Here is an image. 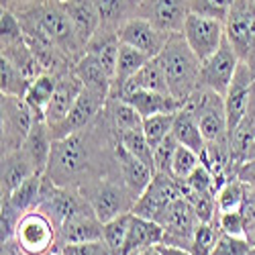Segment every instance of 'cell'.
Instances as JSON below:
<instances>
[{"label": "cell", "instance_id": "cell-32", "mask_svg": "<svg viewBox=\"0 0 255 255\" xmlns=\"http://www.w3.org/2000/svg\"><path fill=\"white\" fill-rule=\"evenodd\" d=\"M43 182H45V174H35L27 182L20 184L4 200H8L12 204V208H16L20 215H25V212L37 208V204L41 200V192H43Z\"/></svg>", "mask_w": 255, "mask_h": 255}, {"label": "cell", "instance_id": "cell-1", "mask_svg": "<svg viewBox=\"0 0 255 255\" xmlns=\"http://www.w3.org/2000/svg\"><path fill=\"white\" fill-rule=\"evenodd\" d=\"M115 145L117 135L104 109L88 129L53 141L45 178L57 186L82 188L92 180L121 172Z\"/></svg>", "mask_w": 255, "mask_h": 255}, {"label": "cell", "instance_id": "cell-35", "mask_svg": "<svg viewBox=\"0 0 255 255\" xmlns=\"http://www.w3.org/2000/svg\"><path fill=\"white\" fill-rule=\"evenodd\" d=\"M100 14V29L119 31V27L131 16L127 0H94Z\"/></svg>", "mask_w": 255, "mask_h": 255}, {"label": "cell", "instance_id": "cell-34", "mask_svg": "<svg viewBox=\"0 0 255 255\" xmlns=\"http://www.w3.org/2000/svg\"><path fill=\"white\" fill-rule=\"evenodd\" d=\"M119 143L125 147L131 155H135L137 159H141L147 167H151L155 172V161H153V147L147 141L143 129H135V131H125V133H115Z\"/></svg>", "mask_w": 255, "mask_h": 255}, {"label": "cell", "instance_id": "cell-53", "mask_svg": "<svg viewBox=\"0 0 255 255\" xmlns=\"http://www.w3.org/2000/svg\"><path fill=\"white\" fill-rule=\"evenodd\" d=\"M143 2V0H127V4H129V10H131V16H133V12H135V8L139 6Z\"/></svg>", "mask_w": 255, "mask_h": 255}, {"label": "cell", "instance_id": "cell-19", "mask_svg": "<svg viewBox=\"0 0 255 255\" xmlns=\"http://www.w3.org/2000/svg\"><path fill=\"white\" fill-rule=\"evenodd\" d=\"M229 141H231L233 169H235V176H237V169L247 159L251 147L255 143V82H253V90H251L247 111H245L243 119L239 121V125L229 133Z\"/></svg>", "mask_w": 255, "mask_h": 255}, {"label": "cell", "instance_id": "cell-29", "mask_svg": "<svg viewBox=\"0 0 255 255\" xmlns=\"http://www.w3.org/2000/svg\"><path fill=\"white\" fill-rule=\"evenodd\" d=\"M172 135L176 137V141H178L180 145L194 149L200 157L204 155V151H206V141H204V137H202L198 119H196L192 113H190L188 109H180V111L176 113Z\"/></svg>", "mask_w": 255, "mask_h": 255}, {"label": "cell", "instance_id": "cell-39", "mask_svg": "<svg viewBox=\"0 0 255 255\" xmlns=\"http://www.w3.org/2000/svg\"><path fill=\"white\" fill-rule=\"evenodd\" d=\"M219 235H221V229H219L217 221L200 223L196 227V231H194L192 247H190V251H192L194 255H210V251H212V247H215Z\"/></svg>", "mask_w": 255, "mask_h": 255}, {"label": "cell", "instance_id": "cell-31", "mask_svg": "<svg viewBox=\"0 0 255 255\" xmlns=\"http://www.w3.org/2000/svg\"><path fill=\"white\" fill-rule=\"evenodd\" d=\"M106 115L111 119L115 133L143 129V117L137 113L133 104H129L123 98H109V102H106Z\"/></svg>", "mask_w": 255, "mask_h": 255}, {"label": "cell", "instance_id": "cell-58", "mask_svg": "<svg viewBox=\"0 0 255 255\" xmlns=\"http://www.w3.org/2000/svg\"><path fill=\"white\" fill-rule=\"evenodd\" d=\"M2 255H8V253H6V251H2Z\"/></svg>", "mask_w": 255, "mask_h": 255}, {"label": "cell", "instance_id": "cell-9", "mask_svg": "<svg viewBox=\"0 0 255 255\" xmlns=\"http://www.w3.org/2000/svg\"><path fill=\"white\" fill-rule=\"evenodd\" d=\"M106 102H109L106 96L84 88L82 94L78 96L76 104L72 106V111L66 115V119H61L57 125H51V127L47 125L51 139L57 141V139L70 137L74 133H80L84 129H88V127L100 117V113L106 109Z\"/></svg>", "mask_w": 255, "mask_h": 255}, {"label": "cell", "instance_id": "cell-57", "mask_svg": "<svg viewBox=\"0 0 255 255\" xmlns=\"http://www.w3.org/2000/svg\"><path fill=\"white\" fill-rule=\"evenodd\" d=\"M57 2H66V0H57Z\"/></svg>", "mask_w": 255, "mask_h": 255}, {"label": "cell", "instance_id": "cell-11", "mask_svg": "<svg viewBox=\"0 0 255 255\" xmlns=\"http://www.w3.org/2000/svg\"><path fill=\"white\" fill-rule=\"evenodd\" d=\"M202 221L198 219L194 206L190 204L184 196H180L172 206L167 208L165 217L159 223L163 227V243L190 251V247H192L194 231H196V227Z\"/></svg>", "mask_w": 255, "mask_h": 255}, {"label": "cell", "instance_id": "cell-50", "mask_svg": "<svg viewBox=\"0 0 255 255\" xmlns=\"http://www.w3.org/2000/svg\"><path fill=\"white\" fill-rule=\"evenodd\" d=\"M41 0H2V8L12 10V12H23L35 4H39Z\"/></svg>", "mask_w": 255, "mask_h": 255}, {"label": "cell", "instance_id": "cell-28", "mask_svg": "<svg viewBox=\"0 0 255 255\" xmlns=\"http://www.w3.org/2000/svg\"><path fill=\"white\" fill-rule=\"evenodd\" d=\"M137 90H149V92H163V94H169V88H167V80H165V74H163V68L157 57H151L145 66L127 82V86L123 90V98L131 92H137Z\"/></svg>", "mask_w": 255, "mask_h": 255}, {"label": "cell", "instance_id": "cell-4", "mask_svg": "<svg viewBox=\"0 0 255 255\" xmlns=\"http://www.w3.org/2000/svg\"><path fill=\"white\" fill-rule=\"evenodd\" d=\"M82 196L88 200L96 217L102 223H109L125 212H131L135 204V196L129 192V188L123 182L121 172L102 176L78 188Z\"/></svg>", "mask_w": 255, "mask_h": 255}, {"label": "cell", "instance_id": "cell-8", "mask_svg": "<svg viewBox=\"0 0 255 255\" xmlns=\"http://www.w3.org/2000/svg\"><path fill=\"white\" fill-rule=\"evenodd\" d=\"M180 196H182V186L176 178L165 176V174H155L151 184L145 188V192L135 200L131 212L137 217L161 223L167 208Z\"/></svg>", "mask_w": 255, "mask_h": 255}, {"label": "cell", "instance_id": "cell-41", "mask_svg": "<svg viewBox=\"0 0 255 255\" xmlns=\"http://www.w3.org/2000/svg\"><path fill=\"white\" fill-rule=\"evenodd\" d=\"M180 186H182V196H186V194H200V192H208V190H215V192H217L215 178H212L210 169L204 163H200L184 182H180Z\"/></svg>", "mask_w": 255, "mask_h": 255}, {"label": "cell", "instance_id": "cell-12", "mask_svg": "<svg viewBox=\"0 0 255 255\" xmlns=\"http://www.w3.org/2000/svg\"><path fill=\"white\" fill-rule=\"evenodd\" d=\"M241 63V57L237 51L231 47V43L225 39L223 45L217 49V53H212L208 59L200 63V82L198 86H206L210 90L219 92L221 96L227 94L235 72Z\"/></svg>", "mask_w": 255, "mask_h": 255}, {"label": "cell", "instance_id": "cell-21", "mask_svg": "<svg viewBox=\"0 0 255 255\" xmlns=\"http://www.w3.org/2000/svg\"><path fill=\"white\" fill-rule=\"evenodd\" d=\"M63 6H66V10L70 14L78 41L82 43L84 51H86L88 41L100 29V14H98L94 0H66Z\"/></svg>", "mask_w": 255, "mask_h": 255}, {"label": "cell", "instance_id": "cell-26", "mask_svg": "<svg viewBox=\"0 0 255 255\" xmlns=\"http://www.w3.org/2000/svg\"><path fill=\"white\" fill-rule=\"evenodd\" d=\"M74 74L82 80L84 88H88L92 92H98L102 96L109 98L111 96V88H113V76L104 70L102 63L90 55V53H84L76 63H74Z\"/></svg>", "mask_w": 255, "mask_h": 255}, {"label": "cell", "instance_id": "cell-54", "mask_svg": "<svg viewBox=\"0 0 255 255\" xmlns=\"http://www.w3.org/2000/svg\"><path fill=\"white\" fill-rule=\"evenodd\" d=\"M251 157H255V143H253V147H251V151H249V155H247V159H251Z\"/></svg>", "mask_w": 255, "mask_h": 255}, {"label": "cell", "instance_id": "cell-56", "mask_svg": "<svg viewBox=\"0 0 255 255\" xmlns=\"http://www.w3.org/2000/svg\"><path fill=\"white\" fill-rule=\"evenodd\" d=\"M251 255H255V247H253V251H251Z\"/></svg>", "mask_w": 255, "mask_h": 255}, {"label": "cell", "instance_id": "cell-45", "mask_svg": "<svg viewBox=\"0 0 255 255\" xmlns=\"http://www.w3.org/2000/svg\"><path fill=\"white\" fill-rule=\"evenodd\" d=\"M23 217L16 208H12V204L8 200L2 198V204H0V241L6 243L14 237V231H16V225H18V219Z\"/></svg>", "mask_w": 255, "mask_h": 255}, {"label": "cell", "instance_id": "cell-38", "mask_svg": "<svg viewBox=\"0 0 255 255\" xmlns=\"http://www.w3.org/2000/svg\"><path fill=\"white\" fill-rule=\"evenodd\" d=\"M174 117L176 113H167V115H155V117H147L143 119V133L149 141V145L155 147L165 139L172 135V129H174Z\"/></svg>", "mask_w": 255, "mask_h": 255}, {"label": "cell", "instance_id": "cell-5", "mask_svg": "<svg viewBox=\"0 0 255 255\" xmlns=\"http://www.w3.org/2000/svg\"><path fill=\"white\" fill-rule=\"evenodd\" d=\"M10 241L23 255H51L57 249V227L45 212L33 208L18 219Z\"/></svg>", "mask_w": 255, "mask_h": 255}, {"label": "cell", "instance_id": "cell-14", "mask_svg": "<svg viewBox=\"0 0 255 255\" xmlns=\"http://www.w3.org/2000/svg\"><path fill=\"white\" fill-rule=\"evenodd\" d=\"M169 35L172 33H165V31L157 29L147 18H141V16H129L119 27L121 43L131 45V47L139 49L141 53L149 55V57H157L161 53Z\"/></svg>", "mask_w": 255, "mask_h": 255}, {"label": "cell", "instance_id": "cell-2", "mask_svg": "<svg viewBox=\"0 0 255 255\" xmlns=\"http://www.w3.org/2000/svg\"><path fill=\"white\" fill-rule=\"evenodd\" d=\"M157 59L163 68L169 94L184 104L190 98V94L198 88L202 61L190 49L184 33L169 35L167 43L161 49V53L157 55Z\"/></svg>", "mask_w": 255, "mask_h": 255}, {"label": "cell", "instance_id": "cell-13", "mask_svg": "<svg viewBox=\"0 0 255 255\" xmlns=\"http://www.w3.org/2000/svg\"><path fill=\"white\" fill-rule=\"evenodd\" d=\"M188 14L190 0H143L133 12L165 33H182Z\"/></svg>", "mask_w": 255, "mask_h": 255}, {"label": "cell", "instance_id": "cell-48", "mask_svg": "<svg viewBox=\"0 0 255 255\" xmlns=\"http://www.w3.org/2000/svg\"><path fill=\"white\" fill-rule=\"evenodd\" d=\"M243 217H245V237L255 245V192L245 186V202H243Z\"/></svg>", "mask_w": 255, "mask_h": 255}, {"label": "cell", "instance_id": "cell-47", "mask_svg": "<svg viewBox=\"0 0 255 255\" xmlns=\"http://www.w3.org/2000/svg\"><path fill=\"white\" fill-rule=\"evenodd\" d=\"M61 255H113L106 243L100 241H88V243H74V245H63L57 249Z\"/></svg>", "mask_w": 255, "mask_h": 255}, {"label": "cell", "instance_id": "cell-43", "mask_svg": "<svg viewBox=\"0 0 255 255\" xmlns=\"http://www.w3.org/2000/svg\"><path fill=\"white\" fill-rule=\"evenodd\" d=\"M180 143L176 141L174 135L165 137L155 149H153V161H155V174H165L172 176V165H174V155L178 151Z\"/></svg>", "mask_w": 255, "mask_h": 255}, {"label": "cell", "instance_id": "cell-33", "mask_svg": "<svg viewBox=\"0 0 255 255\" xmlns=\"http://www.w3.org/2000/svg\"><path fill=\"white\" fill-rule=\"evenodd\" d=\"M33 78L27 76L20 68H16L12 61L0 59V92L2 96H18L25 98Z\"/></svg>", "mask_w": 255, "mask_h": 255}, {"label": "cell", "instance_id": "cell-17", "mask_svg": "<svg viewBox=\"0 0 255 255\" xmlns=\"http://www.w3.org/2000/svg\"><path fill=\"white\" fill-rule=\"evenodd\" d=\"M253 82H255L253 70L249 68L247 61H241L237 72H235V78H233L231 86L225 94V113H227L229 133L239 125V121L243 119V115L247 111L251 90H253Z\"/></svg>", "mask_w": 255, "mask_h": 255}, {"label": "cell", "instance_id": "cell-42", "mask_svg": "<svg viewBox=\"0 0 255 255\" xmlns=\"http://www.w3.org/2000/svg\"><path fill=\"white\" fill-rule=\"evenodd\" d=\"M233 4H235V0H190V12L210 16L225 23Z\"/></svg>", "mask_w": 255, "mask_h": 255}, {"label": "cell", "instance_id": "cell-37", "mask_svg": "<svg viewBox=\"0 0 255 255\" xmlns=\"http://www.w3.org/2000/svg\"><path fill=\"white\" fill-rule=\"evenodd\" d=\"M245 202V184L239 178H231L217 194L219 212H239Z\"/></svg>", "mask_w": 255, "mask_h": 255}, {"label": "cell", "instance_id": "cell-44", "mask_svg": "<svg viewBox=\"0 0 255 255\" xmlns=\"http://www.w3.org/2000/svg\"><path fill=\"white\" fill-rule=\"evenodd\" d=\"M253 247L255 245L245 237H233L227 233H221L210 255H251Z\"/></svg>", "mask_w": 255, "mask_h": 255}, {"label": "cell", "instance_id": "cell-7", "mask_svg": "<svg viewBox=\"0 0 255 255\" xmlns=\"http://www.w3.org/2000/svg\"><path fill=\"white\" fill-rule=\"evenodd\" d=\"M0 111H2V119H0V125H2V153L16 151L23 147L31 133L35 125V115L25 102V98L18 96H2Z\"/></svg>", "mask_w": 255, "mask_h": 255}, {"label": "cell", "instance_id": "cell-52", "mask_svg": "<svg viewBox=\"0 0 255 255\" xmlns=\"http://www.w3.org/2000/svg\"><path fill=\"white\" fill-rule=\"evenodd\" d=\"M135 255H161V251H159L157 245H155V247H149V249H143V251H139V253H135Z\"/></svg>", "mask_w": 255, "mask_h": 255}, {"label": "cell", "instance_id": "cell-27", "mask_svg": "<svg viewBox=\"0 0 255 255\" xmlns=\"http://www.w3.org/2000/svg\"><path fill=\"white\" fill-rule=\"evenodd\" d=\"M51 147H53V139L49 135V127L45 121H37L27 137V141L23 143V151L29 155L31 163L35 165V169L39 174H45L47 163H49V155H51Z\"/></svg>", "mask_w": 255, "mask_h": 255}, {"label": "cell", "instance_id": "cell-16", "mask_svg": "<svg viewBox=\"0 0 255 255\" xmlns=\"http://www.w3.org/2000/svg\"><path fill=\"white\" fill-rule=\"evenodd\" d=\"M102 227H104V223L96 217L92 206L90 204L84 206L82 210L72 215L57 229V249L63 245H74V243L100 241L102 239Z\"/></svg>", "mask_w": 255, "mask_h": 255}, {"label": "cell", "instance_id": "cell-15", "mask_svg": "<svg viewBox=\"0 0 255 255\" xmlns=\"http://www.w3.org/2000/svg\"><path fill=\"white\" fill-rule=\"evenodd\" d=\"M253 20H255L253 0H235V4H233L225 20V39L237 51L241 61H245L249 55V39H251Z\"/></svg>", "mask_w": 255, "mask_h": 255}, {"label": "cell", "instance_id": "cell-36", "mask_svg": "<svg viewBox=\"0 0 255 255\" xmlns=\"http://www.w3.org/2000/svg\"><path fill=\"white\" fill-rule=\"evenodd\" d=\"M131 215L133 212H125V215H121V217H117L109 223H104V227H102V241L106 243V247L111 249L113 255H123L127 233H129Z\"/></svg>", "mask_w": 255, "mask_h": 255}, {"label": "cell", "instance_id": "cell-25", "mask_svg": "<svg viewBox=\"0 0 255 255\" xmlns=\"http://www.w3.org/2000/svg\"><path fill=\"white\" fill-rule=\"evenodd\" d=\"M151 57L141 53L139 49L121 43L119 49V57H117V70H115V78H113V88H111V96L109 98H123V90L129 82L147 61Z\"/></svg>", "mask_w": 255, "mask_h": 255}, {"label": "cell", "instance_id": "cell-55", "mask_svg": "<svg viewBox=\"0 0 255 255\" xmlns=\"http://www.w3.org/2000/svg\"><path fill=\"white\" fill-rule=\"evenodd\" d=\"M51 255H61V253H57V251H53V253H51Z\"/></svg>", "mask_w": 255, "mask_h": 255}, {"label": "cell", "instance_id": "cell-20", "mask_svg": "<svg viewBox=\"0 0 255 255\" xmlns=\"http://www.w3.org/2000/svg\"><path fill=\"white\" fill-rule=\"evenodd\" d=\"M115 153H117V161H119V167H121V176H123V182L129 188V192L135 196V200L145 192V188L151 184L155 172L151 167H147L141 159H137L135 155H131L125 147L119 143L117 139V145H115Z\"/></svg>", "mask_w": 255, "mask_h": 255}, {"label": "cell", "instance_id": "cell-46", "mask_svg": "<svg viewBox=\"0 0 255 255\" xmlns=\"http://www.w3.org/2000/svg\"><path fill=\"white\" fill-rule=\"evenodd\" d=\"M217 225L221 233H227V235H233V237H245V217L241 210L239 212H219Z\"/></svg>", "mask_w": 255, "mask_h": 255}, {"label": "cell", "instance_id": "cell-10", "mask_svg": "<svg viewBox=\"0 0 255 255\" xmlns=\"http://www.w3.org/2000/svg\"><path fill=\"white\" fill-rule=\"evenodd\" d=\"M190 49L196 53L200 61L208 59L212 53L223 45L225 41V23L210 16H200L196 12H190L186 16V23L182 29Z\"/></svg>", "mask_w": 255, "mask_h": 255}, {"label": "cell", "instance_id": "cell-3", "mask_svg": "<svg viewBox=\"0 0 255 255\" xmlns=\"http://www.w3.org/2000/svg\"><path fill=\"white\" fill-rule=\"evenodd\" d=\"M14 14H25L31 20H35L37 27L72 59V63H76L84 55V47L76 37L74 25L63 2H57V0H41L39 4L23 12H14Z\"/></svg>", "mask_w": 255, "mask_h": 255}, {"label": "cell", "instance_id": "cell-40", "mask_svg": "<svg viewBox=\"0 0 255 255\" xmlns=\"http://www.w3.org/2000/svg\"><path fill=\"white\" fill-rule=\"evenodd\" d=\"M202 163V157L194 151L190 149V147H184L180 145L178 151L174 155V165H172V178H176L178 182H184L190 174L194 172V169Z\"/></svg>", "mask_w": 255, "mask_h": 255}, {"label": "cell", "instance_id": "cell-30", "mask_svg": "<svg viewBox=\"0 0 255 255\" xmlns=\"http://www.w3.org/2000/svg\"><path fill=\"white\" fill-rule=\"evenodd\" d=\"M55 86H57V76L55 74L43 72L37 78H33L31 86L25 94V102L29 104V109L33 111L37 121H45V113H47L49 102L53 98Z\"/></svg>", "mask_w": 255, "mask_h": 255}, {"label": "cell", "instance_id": "cell-24", "mask_svg": "<svg viewBox=\"0 0 255 255\" xmlns=\"http://www.w3.org/2000/svg\"><path fill=\"white\" fill-rule=\"evenodd\" d=\"M123 100L133 104L137 113L147 119V117H155V115H167V113H178L184 109V104L174 98L172 94H163V92H149V90H137L127 94Z\"/></svg>", "mask_w": 255, "mask_h": 255}, {"label": "cell", "instance_id": "cell-6", "mask_svg": "<svg viewBox=\"0 0 255 255\" xmlns=\"http://www.w3.org/2000/svg\"><path fill=\"white\" fill-rule=\"evenodd\" d=\"M184 109H188L200 125V131L206 143L229 137V125L225 113V96L210 90L206 86H198L190 98L184 102Z\"/></svg>", "mask_w": 255, "mask_h": 255}, {"label": "cell", "instance_id": "cell-49", "mask_svg": "<svg viewBox=\"0 0 255 255\" xmlns=\"http://www.w3.org/2000/svg\"><path fill=\"white\" fill-rule=\"evenodd\" d=\"M237 178H239L249 190H253V192H255V157L245 159V161L241 163V167L237 169Z\"/></svg>", "mask_w": 255, "mask_h": 255}, {"label": "cell", "instance_id": "cell-18", "mask_svg": "<svg viewBox=\"0 0 255 255\" xmlns=\"http://www.w3.org/2000/svg\"><path fill=\"white\" fill-rule=\"evenodd\" d=\"M82 90H84V84L74 74V70L59 74L53 98H51L49 109L45 113V123L51 127V125H57L61 119H66V115L72 111V106L76 104V100L82 94Z\"/></svg>", "mask_w": 255, "mask_h": 255}, {"label": "cell", "instance_id": "cell-51", "mask_svg": "<svg viewBox=\"0 0 255 255\" xmlns=\"http://www.w3.org/2000/svg\"><path fill=\"white\" fill-rule=\"evenodd\" d=\"M157 249L161 251V255H194L192 251H188V249H182V247H174V245H157Z\"/></svg>", "mask_w": 255, "mask_h": 255}, {"label": "cell", "instance_id": "cell-23", "mask_svg": "<svg viewBox=\"0 0 255 255\" xmlns=\"http://www.w3.org/2000/svg\"><path fill=\"white\" fill-rule=\"evenodd\" d=\"M35 174H39V172L31 163L29 155L23 151V147L16 151L2 153V182H0L2 198H8L20 184L27 182Z\"/></svg>", "mask_w": 255, "mask_h": 255}, {"label": "cell", "instance_id": "cell-59", "mask_svg": "<svg viewBox=\"0 0 255 255\" xmlns=\"http://www.w3.org/2000/svg\"><path fill=\"white\" fill-rule=\"evenodd\" d=\"M253 4H255V0H253Z\"/></svg>", "mask_w": 255, "mask_h": 255}, {"label": "cell", "instance_id": "cell-22", "mask_svg": "<svg viewBox=\"0 0 255 255\" xmlns=\"http://www.w3.org/2000/svg\"><path fill=\"white\" fill-rule=\"evenodd\" d=\"M161 243H163V227L159 223L131 215L123 255H135L143 249H149V247H155Z\"/></svg>", "mask_w": 255, "mask_h": 255}]
</instances>
